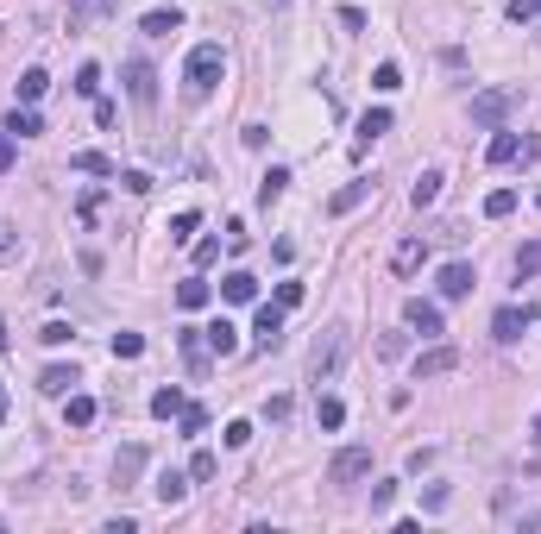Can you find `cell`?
<instances>
[{"mask_svg":"<svg viewBox=\"0 0 541 534\" xmlns=\"http://www.w3.org/2000/svg\"><path fill=\"white\" fill-rule=\"evenodd\" d=\"M151 415H157V421L183 415V390H176V384H170V390H157V397H151Z\"/></svg>","mask_w":541,"mask_h":534,"instance_id":"cell-30","label":"cell"},{"mask_svg":"<svg viewBox=\"0 0 541 534\" xmlns=\"http://www.w3.org/2000/svg\"><path fill=\"white\" fill-rule=\"evenodd\" d=\"M403 321L415 327V333H422V340H441V333H447L441 308H434V302H422V295H415V302H403Z\"/></svg>","mask_w":541,"mask_h":534,"instance_id":"cell-7","label":"cell"},{"mask_svg":"<svg viewBox=\"0 0 541 534\" xmlns=\"http://www.w3.org/2000/svg\"><path fill=\"white\" fill-rule=\"evenodd\" d=\"M365 472H372V446H340V453H334V465H327V478H334V484H359Z\"/></svg>","mask_w":541,"mask_h":534,"instance_id":"cell-4","label":"cell"},{"mask_svg":"<svg viewBox=\"0 0 541 534\" xmlns=\"http://www.w3.org/2000/svg\"><path fill=\"white\" fill-rule=\"evenodd\" d=\"M372 189H378V183H365V176H359V183H346V189H334V201H327V208H334V214H353V208H359V201H365Z\"/></svg>","mask_w":541,"mask_h":534,"instance_id":"cell-19","label":"cell"},{"mask_svg":"<svg viewBox=\"0 0 541 534\" xmlns=\"http://www.w3.org/2000/svg\"><path fill=\"white\" fill-rule=\"evenodd\" d=\"M138 352H145L138 333H114V359H138Z\"/></svg>","mask_w":541,"mask_h":534,"instance_id":"cell-37","label":"cell"},{"mask_svg":"<svg viewBox=\"0 0 541 534\" xmlns=\"http://www.w3.org/2000/svg\"><path fill=\"white\" fill-rule=\"evenodd\" d=\"M202 340H208V352H221V359H227V352H240V327H233L227 314H221V321H208V327H202Z\"/></svg>","mask_w":541,"mask_h":534,"instance_id":"cell-11","label":"cell"},{"mask_svg":"<svg viewBox=\"0 0 541 534\" xmlns=\"http://www.w3.org/2000/svg\"><path fill=\"white\" fill-rule=\"evenodd\" d=\"M391 503H397V484H378V491H372V510H378V516H384V510H391Z\"/></svg>","mask_w":541,"mask_h":534,"instance_id":"cell-45","label":"cell"},{"mask_svg":"<svg viewBox=\"0 0 541 534\" xmlns=\"http://www.w3.org/2000/svg\"><path fill=\"white\" fill-rule=\"evenodd\" d=\"M0 133H13V138H38V133H44V120H38V114H32V108H13V114H6V126H0Z\"/></svg>","mask_w":541,"mask_h":534,"instance_id":"cell-20","label":"cell"},{"mask_svg":"<svg viewBox=\"0 0 541 534\" xmlns=\"http://www.w3.org/2000/svg\"><path fill=\"white\" fill-rule=\"evenodd\" d=\"M195 227H202V214H195V208H183V214L170 220V239H195Z\"/></svg>","mask_w":541,"mask_h":534,"instance_id":"cell-33","label":"cell"},{"mask_svg":"<svg viewBox=\"0 0 541 534\" xmlns=\"http://www.w3.org/2000/svg\"><path fill=\"white\" fill-rule=\"evenodd\" d=\"M536 208H541V195H536Z\"/></svg>","mask_w":541,"mask_h":534,"instance_id":"cell-51","label":"cell"},{"mask_svg":"<svg viewBox=\"0 0 541 534\" xmlns=\"http://www.w3.org/2000/svg\"><path fill=\"white\" fill-rule=\"evenodd\" d=\"M517 108H523V89H485V95H472V126L498 133Z\"/></svg>","mask_w":541,"mask_h":534,"instance_id":"cell-2","label":"cell"},{"mask_svg":"<svg viewBox=\"0 0 541 534\" xmlns=\"http://www.w3.org/2000/svg\"><path fill=\"white\" fill-rule=\"evenodd\" d=\"M485 157H491V164H517V157H523V138L498 126V133H491V145H485Z\"/></svg>","mask_w":541,"mask_h":534,"instance_id":"cell-18","label":"cell"},{"mask_svg":"<svg viewBox=\"0 0 541 534\" xmlns=\"http://www.w3.org/2000/svg\"><path fill=\"white\" fill-rule=\"evenodd\" d=\"M44 89H51V76H44V70H25V76H19V101H25V108H32V101H44Z\"/></svg>","mask_w":541,"mask_h":534,"instance_id":"cell-29","label":"cell"},{"mask_svg":"<svg viewBox=\"0 0 541 534\" xmlns=\"http://www.w3.org/2000/svg\"><path fill=\"white\" fill-rule=\"evenodd\" d=\"M6 252H13V227L0 220V258H6Z\"/></svg>","mask_w":541,"mask_h":534,"instance_id":"cell-47","label":"cell"},{"mask_svg":"<svg viewBox=\"0 0 541 534\" xmlns=\"http://www.w3.org/2000/svg\"><path fill=\"white\" fill-rule=\"evenodd\" d=\"M529 321H536L529 308H498V314H491V333H498L504 346H517V340L529 333Z\"/></svg>","mask_w":541,"mask_h":534,"instance_id":"cell-8","label":"cell"},{"mask_svg":"<svg viewBox=\"0 0 541 534\" xmlns=\"http://www.w3.org/2000/svg\"><path fill=\"white\" fill-rule=\"evenodd\" d=\"M151 491H157V503H164V510H176V503L189 497V472H157V484H151Z\"/></svg>","mask_w":541,"mask_h":534,"instance_id":"cell-13","label":"cell"},{"mask_svg":"<svg viewBox=\"0 0 541 534\" xmlns=\"http://www.w3.org/2000/svg\"><path fill=\"white\" fill-rule=\"evenodd\" d=\"M422 265H428V246H422V239H403V246L391 252V270H397V276H415Z\"/></svg>","mask_w":541,"mask_h":534,"instance_id":"cell-14","label":"cell"},{"mask_svg":"<svg viewBox=\"0 0 541 534\" xmlns=\"http://www.w3.org/2000/svg\"><path fill=\"white\" fill-rule=\"evenodd\" d=\"M0 352H6V321H0Z\"/></svg>","mask_w":541,"mask_h":534,"instance_id":"cell-49","label":"cell"},{"mask_svg":"<svg viewBox=\"0 0 541 534\" xmlns=\"http://www.w3.org/2000/svg\"><path fill=\"white\" fill-rule=\"evenodd\" d=\"M283 189H289V170H283V164H270V170H265V183H259V201L270 208V201H277Z\"/></svg>","mask_w":541,"mask_h":534,"instance_id":"cell-28","label":"cell"},{"mask_svg":"<svg viewBox=\"0 0 541 534\" xmlns=\"http://www.w3.org/2000/svg\"><path fill=\"white\" fill-rule=\"evenodd\" d=\"M76 384H82V378H76V365H51V371L38 378V390H44V397H70Z\"/></svg>","mask_w":541,"mask_h":534,"instance_id":"cell-16","label":"cell"},{"mask_svg":"<svg viewBox=\"0 0 541 534\" xmlns=\"http://www.w3.org/2000/svg\"><path fill=\"white\" fill-rule=\"evenodd\" d=\"M70 170H89V176H120V170H114V157H101V151H76V157H70Z\"/></svg>","mask_w":541,"mask_h":534,"instance_id":"cell-25","label":"cell"},{"mask_svg":"<svg viewBox=\"0 0 541 534\" xmlns=\"http://www.w3.org/2000/svg\"><path fill=\"white\" fill-rule=\"evenodd\" d=\"M340 359H346V327H327V333L315 340V359H308V378H315V384H327V378L340 371Z\"/></svg>","mask_w":541,"mask_h":534,"instance_id":"cell-3","label":"cell"},{"mask_svg":"<svg viewBox=\"0 0 541 534\" xmlns=\"http://www.w3.org/2000/svg\"><path fill=\"white\" fill-rule=\"evenodd\" d=\"M372 89H378V95H391V89H403V70H397V63H378V76H372Z\"/></svg>","mask_w":541,"mask_h":534,"instance_id":"cell-32","label":"cell"},{"mask_svg":"<svg viewBox=\"0 0 541 534\" xmlns=\"http://www.w3.org/2000/svg\"><path fill=\"white\" fill-rule=\"evenodd\" d=\"M176 340H183V359H189L195 371H208V340H202V327H183Z\"/></svg>","mask_w":541,"mask_h":534,"instance_id":"cell-22","label":"cell"},{"mask_svg":"<svg viewBox=\"0 0 541 534\" xmlns=\"http://www.w3.org/2000/svg\"><path fill=\"white\" fill-rule=\"evenodd\" d=\"M536 434H541V408H536Z\"/></svg>","mask_w":541,"mask_h":534,"instance_id":"cell-50","label":"cell"},{"mask_svg":"<svg viewBox=\"0 0 541 534\" xmlns=\"http://www.w3.org/2000/svg\"><path fill=\"white\" fill-rule=\"evenodd\" d=\"M441 183H447L441 170H422V176H415V189H409V201H415V208H428V201L441 195Z\"/></svg>","mask_w":541,"mask_h":534,"instance_id":"cell-26","label":"cell"},{"mask_svg":"<svg viewBox=\"0 0 541 534\" xmlns=\"http://www.w3.org/2000/svg\"><path fill=\"white\" fill-rule=\"evenodd\" d=\"M176 25H183V13H176V6H157V13H145V32H151V38H170Z\"/></svg>","mask_w":541,"mask_h":534,"instance_id":"cell-24","label":"cell"},{"mask_svg":"<svg viewBox=\"0 0 541 534\" xmlns=\"http://www.w3.org/2000/svg\"><path fill=\"white\" fill-rule=\"evenodd\" d=\"M221 295H227V302H259V276H252V270H227V276H221Z\"/></svg>","mask_w":541,"mask_h":534,"instance_id":"cell-12","label":"cell"},{"mask_svg":"<svg viewBox=\"0 0 541 534\" xmlns=\"http://www.w3.org/2000/svg\"><path fill=\"white\" fill-rule=\"evenodd\" d=\"M120 183H127V195H145V189H151V176H145V170H120Z\"/></svg>","mask_w":541,"mask_h":534,"instance_id":"cell-43","label":"cell"},{"mask_svg":"<svg viewBox=\"0 0 541 534\" xmlns=\"http://www.w3.org/2000/svg\"><path fill=\"white\" fill-rule=\"evenodd\" d=\"M517 214V189H491L485 195V220H510Z\"/></svg>","mask_w":541,"mask_h":534,"instance_id":"cell-27","label":"cell"},{"mask_svg":"<svg viewBox=\"0 0 541 534\" xmlns=\"http://www.w3.org/2000/svg\"><path fill=\"white\" fill-rule=\"evenodd\" d=\"M472 283H479L472 265H441V283H434V289H441L447 302H460V295H472Z\"/></svg>","mask_w":541,"mask_h":534,"instance_id":"cell-10","label":"cell"},{"mask_svg":"<svg viewBox=\"0 0 541 534\" xmlns=\"http://www.w3.org/2000/svg\"><path fill=\"white\" fill-rule=\"evenodd\" d=\"M428 465H434V446H415V453H409V478H422Z\"/></svg>","mask_w":541,"mask_h":534,"instance_id":"cell-41","label":"cell"},{"mask_svg":"<svg viewBox=\"0 0 541 534\" xmlns=\"http://www.w3.org/2000/svg\"><path fill=\"white\" fill-rule=\"evenodd\" d=\"M315 421H321V427H340V421H346V402H340V397H321V402H315Z\"/></svg>","mask_w":541,"mask_h":534,"instance_id":"cell-31","label":"cell"},{"mask_svg":"<svg viewBox=\"0 0 541 534\" xmlns=\"http://www.w3.org/2000/svg\"><path fill=\"white\" fill-rule=\"evenodd\" d=\"M38 340H44V346H70V340H76V327H70V321H44V333H38Z\"/></svg>","mask_w":541,"mask_h":534,"instance_id":"cell-34","label":"cell"},{"mask_svg":"<svg viewBox=\"0 0 541 534\" xmlns=\"http://www.w3.org/2000/svg\"><path fill=\"white\" fill-rule=\"evenodd\" d=\"M536 13H541V0H510V19H517V25H529Z\"/></svg>","mask_w":541,"mask_h":534,"instance_id":"cell-42","label":"cell"},{"mask_svg":"<svg viewBox=\"0 0 541 534\" xmlns=\"http://www.w3.org/2000/svg\"><path fill=\"white\" fill-rule=\"evenodd\" d=\"M283 314H289L283 302H259V314H252V340H259L265 352H277V346H283Z\"/></svg>","mask_w":541,"mask_h":534,"instance_id":"cell-5","label":"cell"},{"mask_svg":"<svg viewBox=\"0 0 541 534\" xmlns=\"http://www.w3.org/2000/svg\"><path fill=\"white\" fill-rule=\"evenodd\" d=\"M0 421H6V384H0Z\"/></svg>","mask_w":541,"mask_h":534,"instance_id":"cell-48","label":"cell"},{"mask_svg":"<svg viewBox=\"0 0 541 534\" xmlns=\"http://www.w3.org/2000/svg\"><path fill=\"white\" fill-rule=\"evenodd\" d=\"M453 365H460V352H453V346H434V352H422V359H415V384H428V378H447Z\"/></svg>","mask_w":541,"mask_h":534,"instance_id":"cell-9","label":"cell"},{"mask_svg":"<svg viewBox=\"0 0 541 534\" xmlns=\"http://www.w3.org/2000/svg\"><path fill=\"white\" fill-rule=\"evenodd\" d=\"M189 478L208 484V478H214V453H195V459H189Z\"/></svg>","mask_w":541,"mask_h":534,"instance_id":"cell-40","label":"cell"},{"mask_svg":"<svg viewBox=\"0 0 541 534\" xmlns=\"http://www.w3.org/2000/svg\"><path fill=\"white\" fill-rule=\"evenodd\" d=\"M208 295H214V289H208L202 276H183V283H176V302H183L189 314H195V308H208Z\"/></svg>","mask_w":541,"mask_h":534,"instance_id":"cell-21","label":"cell"},{"mask_svg":"<svg viewBox=\"0 0 541 534\" xmlns=\"http://www.w3.org/2000/svg\"><path fill=\"white\" fill-rule=\"evenodd\" d=\"M541 270V239H529L523 252H517V276H536Z\"/></svg>","mask_w":541,"mask_h":534,"instance_id":"cell-36","label":"cell"},{"mask_svg":"<svg viewBox=\"0 0 541 534\" xmlns=\"http://www.w3.org/2000/svg\"><path fill=\"white\" fill-rule=\"evenodd\" d=\"M277 302L283 308H302V283H277Z\"/></svg>","mask_w":541,"mask_h":534,"instance_id":"cell-44","label":"cell"},{"mask_svg":"<svg viewBox=\"0 0 541 534\" xmlns=\"http://www.w3.org/2000/svg\"><path fill=\"white\" fill-rule=\"evenodd\" d=\"M63 415H70V427H89V421L101 415V402H95V397H82V390H70V408H63Z\"/></svg>","mask_w":541,"mask_h":534,"instance_id":"cell-23","label":"cell"},{"mask_svg":"<svg viewBox=\"0 0 541 534\" xmlns=\"http://www.w3.org/2000/svg\"><path fill=\"white\" fill-rule=\"evenodd\" d=\"M127 95H133L138 108H151V101H157V70H151L145 57H127Z\"/></svg>","mask_w":541,"mask_h":534,"instance_id":"cell-6","label":"cell"},{"mask_svg":"<svg viewBox=\"0 0 541 534\" xmlns=\"http://www.w3.org/2000/svg\"><path fill=\"white\" fill-rule=\"evenodd\" d=\"M221 70H227L221 44H195V51H189V63H183V76H189V95H195V101H202V95H214Z\"/></svg>","mask_w":541,"mask_h":534,"instance_id":"cell-1","label":"cell"},{"mask_svg":"<svg viewBox=\"0 0 541 534\" xmlns=\"http://www.w3.org/2000/svg\"><path fill=\"white\" fill-rule=\"evenodd\" d=\"M221 440H227V446H246V440H252V421H227Z\"/></svg>","mask_w":541,"mask_h":534,"instance_id":"cell-39","label":"cell"},{"mask_svg":"<svg viewBox=\"0 0 541 534\" xmlns=\"http://www.w3.org/2000/svg\"><path fill=\"white\" fill-rule=\"evenodd\" d=\"M384 133H391V108H372V114L359 120V151H372Z\"/></svg>","mask_w":541,"mask_h":534,"instance_id":"cell-17","label":"cell"},{"mask_svg":"<svg viewBox=\"0 0 541 534\" xmlns=\"http://www.w3.org/2000/svg\"><path fill=\"white\" fill-rule=\"evenodd\" d=\"M176 421H183V434H202V427H208V408H202V402H183Z\"/></svg>","mask_w":541,"mask_h":534,"instance_id":"cell-35","label":"cell"},{"mask_svg":"<svg viewBox=\"0 0 541 534\" xmlns=\"http://www.w3.org/2000/svg\"><path fill=\"white\" fill-rule=\"evenodd\" d=\"M138 472H145V446H120V453H114V484L127 491Z\"/></svg>","mask_w":541,"mask_h":534,"instance_id":"cell-15","label":"cell"},{"mask_svg":"<svg viewBox=\"0 0 541 534\" xmlns=\"http://www.w3.org/2000/svg\"><path fill=\"white\" fill-rule=\"evenodd\" d=\"M95 89H101V70L82 63V70H76V95H95Z\"/></svg>","mask_w":541,"mask_h":534,"instance_id":"cell-38","label":"cell"},{"mask_svg":"<svg viewBox=\"0 0 541 534\" xmlns=\"http://www.w3.org/2000/svg\"><path fill=\"white\" fill-rule=\"evenodd\" d=\"M13 170V133H0V176Z\"/></svg>","mask_w":541,"mask_h":534,"instance_id":"cell-46","label":"cell"}]
</instances>
